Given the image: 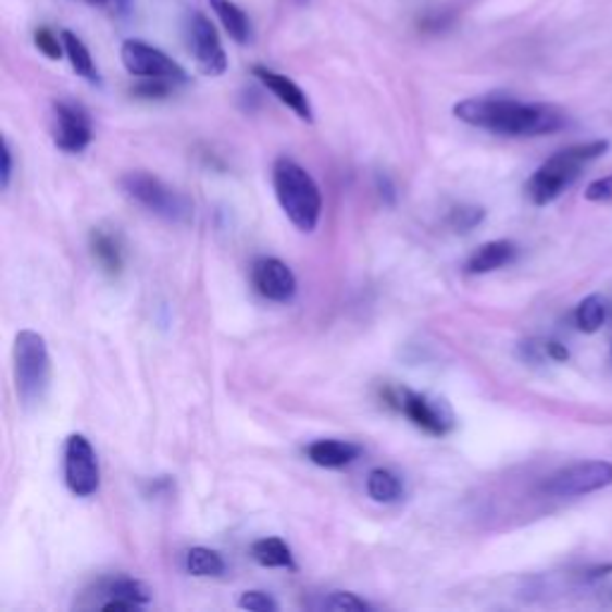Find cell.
Instances as JSON below:
<instances>
[{
	"mask_svg": "<svg viewBox=\"0 0 612 612\" xmlns=\"http://www.w3.org/2000/svg\"><path fill=\"white\" fill-rule=\"evenodd\" d=\"M612 486V462L591 460L570 464L565 470L550 474L544 482V494L553 498H577Z\"/></svg>",
	"mask_w": 612,
	"mask_h": 612,
	"instance_id": "obj_7",
	"label": "cell"
},
{
	"mask_svg": "<svg viewBox=\"0 0 612 612\" xmlns=\"http://www.w3.org/2000/svg\"><path fill=\"white\" fill-rule=\"evenodd\" d=\"M53 143L65 153H82L93 139V127L87 108L75 101L53 103Z\"/></svg>",
	"mask_w": 612,
	"mask_h": 612,
	"instance_id": "obj_10",
	"label": "cell"
},
{
	"mask_svg": "<svg viewBox=\"0 0 612 612\" xmlns=\"http://www.w3.org/2000/svg\"><path fill=\"white\" fill-rule=\"evenodd\" d=\"M586 201H608L612 199V175L603 179H594V183L584 189Z\"/></svg>",
	"mask_w": 612,
	"mask_h": 612,
	"instance_id": "obj_29",
	"label": "cell"
},
{
	"mask_svg": "<svg viewBox=\"0 0 612 612\" xmlns=\"http://www.w3.org/2000/svg\"><path fill=\"white\" fill-rule=\"evenodd\" d=\"M237 605L249 612H278V603H275V598L266 591H245L239 596Z\"/></svg>",
	"mask_w": 612,
	"mask_h": 612,
	"instance_id": "obj_27",
	"label": "cell"
},
{
	"mask_svg": "<svg viewBox=\"0 0 612 612\" xmlns=\"http://www.w3.org/2000/svg\"><path fill=\"white\" fill-rule=\"evenodd\" d=\"M189 46L203 75L221 77L227 70V55L221 43L218 29L203 12H191L189 17Z\"/></svg>",
	"mask_w": 612,
	"mask_h": 612,
	"instance_id": "obj_11",
	"label": "cell"
},
{
	"mask_svg": "<svg viewBox=\"0 0 612 612\" xmlns=\"http://www.w3.org/2000/svg\"><path fill=\"white\" fill-rule=\"evenodd\" d=\"M96 598H103L99 603V608L105 601H129L135 603L137 608L149 605L151 603V589L139 579H129V577H117V579H103L99 586H96Z\"/></svg>",
	"mask_w": 612,
	"mask_h": 612,
	"instance_id": "obj_16",
	"label": "cell"
},
{
	"mask_svg": "<svg viewBox=\"0 0 612 612\" xmlns=\"http://www.w3.org/2000/svg\"><path fill=\"white\" fill-rule=\"evenodd\" d=\"M251 72H254V77L263 84V87H266L280 103L290 108L299 120H304V123H314V111H311L309 96L302 91V87H299L295 79L280 75V72L263 67V65H257Z\"/></svg>",
	"mask_w": 612,
	"mask_h": 612,
	"instance_id": "obj_13",
	"label": "cell"
},
{
	"mask_svg": "<svg viewBox=\"0 0 612 612\" xmlns=\"http://www.w3.org/2000/svg\"><path fill=\"white\" fill-rule=\"evenodd\" d=\"M297 3H309V0H297Z\"/></svg>",
	"mask_w": 612,
	"mask_h": 612,
	"instance_id": "obj_34",
	"label": "cell"
},
{
	"mask_svg": "<svg viewBox=\"0 0 612 612\" xmlns=\"http://www.w3.org/2000/svg\"><path fill=\"white\" fill-rule=\"evenodd\" d=\"M386 400L388 404L398 407L416 428L426 430L428 436H448L454 428V416L442 400H430L428 395L414 392L410 388L386 390Z\"/></svg>",
	"mask_w": 612,
	"mask_h": 612,
	"instance_id": "obj_6",
	"label": "cell"
},
{
	"mask_svg": "<svg viewBox=\"0 0 612 612\" xmlns=\"http://www.w3.org/2000/svg\"><path fill=\"white\" fill-rule=\"evenodd\" d=\"M60 39H63V46H65L67 58H70L72 70H75L82 79H87L91 84H101L99 67H96L87 43H84L79 36L75 32H70V29H65L63 34H60Z\"/></svg>",
	"mask_w": 612,
	"mask_h": 612,
	"instance_id": "obj_19",
	"label": "cell"
},
{
	"mask_svg": "<svg viewBox=\"0 0 612 612\" xmlns=\"http://www.w3.org/2000/svg\"><path fill=\"white\" fill-rule=\"evenodd\" d=\"M209 5L235 43L247 46L251 41V22L242 8L233 0H209Z\"/></svg>",
	"mask_w": 612,
	"mask_h": 612,
	"instance_id": "obj_18",
	"label": "cell"
},
{
	"mask_svg": "<svg viewBox=\"0 0 612 612\" xmlns=\"http://www.w3.org/2000/svg\"><path fill=\"white\" fill-rule=\"evenodd\" d=\"M34 46L39 48V51L46 58H51V60H60V58H63V53H65L63 39H58V36L51 29H46V27H39V29L34 32Z\"/></svg>",
	"mask_w": 612,
	"mask_h": 612,
	"instance_id": "obj_26",
	"label": "cell"
},
{
	"mask_svg": "<svg viewBox=\"0 0 612 612\" xmlns=\"http://www.w3.org/2000/svg\"><path fill=\"white\" fill-rule=\"evenodd\" d=\"M605 319H608V304L601 295H589L586 299H582L577 309H574V323H577V328L586 335L601 330Z\"/></svg>",
	"mask_w": 612,
	"mask_h": 612,
	"instance_id": "obj_22",
	"label": "cell"
},
{
	"mask_svg": "<svg viewBox=\"0 0 612 612\" xmlns=\"http://www.w3.org/2000/svg\"><path fill=\"white\" fill-rule=\"evenodd\" d=\"M120 187H123V191L132 201H137L139 207L159 215V218L167 223L183 225L195 218V201L147 171L125 173L120 177Z\"/></svg>",
	"mask_w": 612,
	"mask_h": 612,
	"instance_id": "obj_5",
	"label": "cell"
},
{
	"mask_svg": "<svg viewBox=\"0 0 612 612\" xmlns=\"http://www.w3.org/2000/svg\"><path fill=\"white\" fill-rule=\"evenodd\" d=\"M187 572L199 579L221 577V574H225V560L215 550L197 546L187 553Z\"/></svg>",
	"mask_w": 612,
	"mask_h": 612,
	"instance_id": "obj_23",
	"label": "cell"
},
{
	"mask_svg": "<svg viewBox=\"0 0 612 612\" xmlns=\"http://www.w3.org/2000/svg\"><path fill=\"white\" fill-rule=\"evenodd\" d=\"M517 257V245L510 242V239H494V242H486L478 247L474 254L466 259L464 271L470 275H486L494 273Z\"/></svg>",
	"mask_w": 612,
	"mask_h": 612,
	"instance_id": "obj_15",
	"label": "cell"
},
{
	"mask_svg": "<svg viewBox=\"0 0 612 612\" xmlns=\"http://www.w3.org/2000/svg\"><path fill=\"white\" fill-rule=\"evenodd\" d=\"M123 65L135 77L143 79H167V82H187V72L171 55H165L161 48L147 41L127 39L120 48Z\"/></svg>",
	"mask_w": 612,
	"mask_h": 612,
	"instance_id": "obj_9",
	"label": "cell"
},
{
	"mask_svg": "<svg viewBox=\"0 0 612 612\" xmlns=\"http://www.w3.org/2000/svg\"><path fill=\"white\" fill-rule=\"evenodd\" d=\"M0 159H3V167H0V187L8 189L12 179V149L8 139H3V153H0Z\"/></svg>",
	"mask_w": 612,
	"mask_h": 612,
	"instance_id": "obj_30",
	"label": "cell"
},
{
	"mask_svg": "<svg viewBox=\"0 0 612 612\" xmlns=\"http://www.w3.org/2000/svg\"><path fill=\"white\" fill-rule=\"evenodd\" d=\"M91 5H108V3H117V0H87Z\"/></svg>",
	"mask_w": 612,
	"mask_h": 612,
	"instance_id": "obj_33",
	"label": "cell"
},
{
	"mask_svg": "<svg viewBox=\"0 0 612 612\" xmlns=\"http://www.w3.org/2000/svg\"><path fill=\"white\" fill-rule=\"evenodd\" d=\"M65 484L77 498H91L101 488V470L87 436L72 434L65 440Z\"/></svg>",
	"mask_w": 612,
	"mask_h": 612,
	"instance_id": "obj_8",
	"label": "cell"
},
{
	"mask_svg": "<svg viewBox=\"0 0 612 612\" xmlns=\"http://www.w3.org/2000/svg\"><path fill=\"white\" fill-rule=\"evenodd\" d=\"M251 558L254 562H259L261 567H273V570H297V562L290 546H287L283 538L278 536H266V538H259V541L251 544Z\"/></svg>",
	"mask_w": 612,
	"mask_h": 612,
	"instance_id": "obj_17",
	"label": "cell"
},
{
	"mask_svg": "<svg viewBox=\"0 0 612 612\" xmlns=\"http://www.w3.org/2000/svg\"><path fill=\"white\" fill-rule=\"evenodd\" d=\"M486 211L482 207H454L448 215V225L454 233H472L476 225H482Z\"/></svg>",
	"mask_w": 612,
	"mask_h": 612,
	"instance_id": "obj_24",
	"label": "cell"
},
{
	"mask_svg": "<svg viewBox=\"0 0 612 612\" xmlns=\"http://www.w3.org/2000/svg\"><path fill=\"white\" fill-rule=\"evenodd\" d=\"M610 149V141L605 139H594L586 143H572V147L562 149L550 155V159L538 167V171L529 177L524 191L534 207H548L553 203L562 191L577 183L582 175V167L591 163Z\"/></svg>",
	"mask_w": 612,
	"mask_h": 612,
	"instance_id": "obj_2",
	"label": "cell"
},
{
	"mask_svg": "<svg viewBox=\"0 0 612 612\" xmlns=\"http://www.w3.org/2000/svg\"><path fill=\"white\" fill-rule=\"evenodd\" d=\"M307 458L323 470H342V466H350L354 460L362 458V448L357 442L350 440H314L307 448Z\"/></svg>",
	"mask_w": 612,
	"mask_h": 612,
	"instance_id": "obj_14",
	"label": "cell"
},
{
	"mask_svg": "<svg viewBox=\"0 0 612 612\" xmlns=\"http://www.w3.org/2000/svg\"><path fill=\"white\" fill-rule=\"evenodd\" d=\"M546 354H548L550 362H558V364L570 362V350L562 342H558V340H548L546 342Z\"/></svg>",
	"mask_w": 612,
	"mask_h": 612,
	"instance_id": "obj_31",
	"label": "cell"
},
{
	"mask_svg": "<svg viewBox=\"0 0 612 612\" xmlns=\"http://www.w3.org/2000/svg\"><path fill=\"white\" fill-rule=\"evenodd\" d=\"M376 183H378V189H380V197H386L388 203H392L395 201V187H392L390 179L386 175H378Z\"/></svg>",
	"mask_w": 612,
	"mask_h": 612,
	"instance_id": "obj_32",
	"label": "cell"
},
{
	"mask_svg": "<svg viewBox=\"0 0 612 612\" xmlns=\"http://www.w3.org/2000/svg\"><path fill=\"white\" fill-rule=\"evenodd\" d=\"M323 610H335V612H366L371 610V605L359 598L357 594L350 591H333L321 601Z\"/></svg>",
	"mask_w": 612,
	"mask_h": 612,
	"instance_id": "obj_25",
	"label": "cell"
},
{
	"mask_svg": "<svg viewBox=\"0 0 612 612\" xmlns=\"http://www.w3.org/2000/svg\"><path fill=\"white\" fill-rule=\"evenodd\" d=\"M454 117L502 137H541L567 125V115L555 105L514 99H464L454 105Z\"/></svg>",
	"mask_w": 612,
	"mask_h": 612,
	"instance_id": "obj_1",
	"label": "cell"
},
{
	"mask_svg": "<svg viewBox=\"0 0 612 612\" xmlns=\"http://www.w3.org/2000/svg\"><path fill=\"white\" fill-rule=\"evenodd\" d=\"M366 494L376 502H398L404 494L402 478L390 470L378 466V470H371L366 476Z\"/></svg>",
	"mask_w": 612,
	"mask_h": 612,
	"instance_id": "obj_21",
	"label": "cell"
},
{
	"mask_svg": "<svg viewBox=\"0 0 612 612\" xmlns=\"http://www.w3.org/2000/svg\"><path fill=\"white\" fill-rule=\"evenodd\" d=\"M15 388L24 410H34L46 400L51 386V354L41 333L20 330L15 338Z\"/></svg>",
	"mask_w": 612,
	"mask_h": 612,
	"instance_id": "obj_4",
	"label": "cell"
},
{
	"mask_svg": "<svg viewBox=\"0 0 612 612\" xmlns=\"http://www.w3.org/2000/svg\"><path fill=\"white\" fill-rule=\"evenodd\" d=\"M132 93L139 96V99H165V96L171 93V82H167V79H149V82L139 84V87H135V91H132Z\"/></svg>",
	"mask_w": 612,
	"mask_h": 612,
	"instance_id": "obj_28",
	"label": "cell"
},
{
	"mask_svg": "<svg viewBox=\"0 0 612 612\" xmlns=\"http://www.w3.org/2000/svg\"><path fill=\"white\" fill-rule=\"evenodd\" d=\"M91 254L96 259V263L108 273V275H117L123 271V249H120L117 239L105 233V230H93L91 233Z\"/></svg>",
	"mask_w": 612,
	"mask_h": 612,
	"instance_id": "obj_20",
	"label": "cell"
},
{
	"mask_svg": "<svg viewBox=\"0 0 612 612\" xmlns=\"http://www.w3.org/2000/svg\"><path fill=\"white\" fill-rule=\"evenodd\" d=\"M273 189L283 213L297 230L314 233L323 211V197L316 179L297 161L283 155L273 163Z\"/></svg>",
	"mask_w": 612,
	"mask_h": 612,
	"instance_id": "obj_3",
	"label": "cell"
},
{
	"mask_svg": "<svg viewBox=\"0 0 612 612\" xmlns=\"http://www.w3.org/2000/svg\"><path fill=\"white\" fill-rule=\"evenodd\" d=\"M251 285L263 299L275 304L292 302L297 295V278L292 268L275 257H259L251 263Z\"/></svg>",
	"mask_w": 612,
	"mask_h": 612,
	"instance_id": "obj_12",
	"label": "cell"
}]
</instances>
